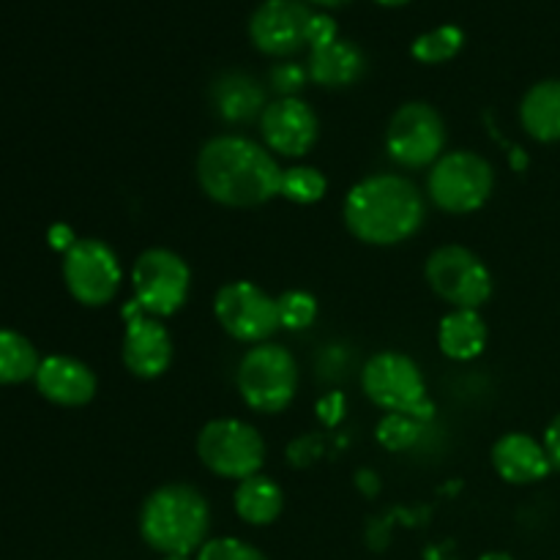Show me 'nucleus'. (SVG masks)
Wrapping results in <instances>:
<instances>
[{"label": "nucleus", "instance_id": "nucleus-1", "mask_svg": "<svg viewBox=\"0 0 560 560\" xmlns=\"http://www.w3.org/2000/svg\"><path fill=\"white\" fill-rule=\"evenodd\" d=\"M282 175L277 159L246 137H213L197 156L202 191L228 208H255L273 200L282 189Z\"/></svg>", "mask_w": 560, "mask_h": 560}, {"label": "nucleus", "instance_id": "nucleus-2", "mask_svg": "<svg viewBox=\"0 0 560 560\" xmlns=\"http://www.w3.org/2000/svg\"><path fill=\"white\" fill-rule=\"evenodd\" d=\"M424 200L402 175H372L355 184L345 200V224L364 244L392 246L410 238L424 222Z\"/></svg>", "mask_w": 560, "mask_h": 560}, {"label": "nucleus", "instance_id": "nucleus-3", "mask_svg": "<svg viewBox=\"0 0 560 560\" xmlns=\"http://www.w3.org/2000/svg\"><path fill=\"white\" fill-rule=\"evenodd\" d=\"M211 509L200 490L189 485H164L145 498L140 534L145 545L167 558H186L206 545Z\"/></svg>", "mask_w": 560, "mask_h": 560}, {"label": "nucleus", "instance_id": "nucleus-4", "mask_svg": "<svg viewBox=\"0 0 560 560\" xmlns=\"http://www.w3.org/2000/svg\"><path fill=\"white\" fill-rule=\"evenodd\" d=\"M364 394L386 413H402L416 421H430L435 405L427 397L424 377L413 359L402 353H377L361 375Z\"/></svg>", "mask_w": 560, "mask_h": 560}, {"label": "nucleus", "instance_id": "nucleus-5", "mask_svg": "<svg viewBox=\"0 0 560 560\" xmlns=\"http://www.w3.org/2000/svg\"><path fill=\"white\" fill-rule=\"evenodd\" d=\"M299 388V364L279 345H257L241 359L238 392L257 413H282Z\"/></svg>", "mask_w": 560, "mask_h": 560}, {"label": "nucleus", "instance_id": "nucleus-6", "mask_svg": "<svg viewBox=\"0 0 560 560\" xmlns=\"http://www.w3.org/2000/svg\"><path fill=\"white\" fill-rule=\"evenodd\" d=\"M430 197L446 213H474L490 200L495 173L479 153L454 151L432 164Z\"/></svg>", "mask_w": 560, "mask_h": 560}, {"label": "nucleus", "instance_id": "nucleus-7", "mask_svg": "<svg viewBox=\"0 0 560 560\" xmlns=\"http://www.w3.org/2000/svg\"><path fill=\"white\" fill-rule=\"evenodd\" d=\"M197 454L202 465L224 479L257 476L266 459V443L260 432L238 419H217L202 427L197 438Z\"/></svg>", "mask_w": 560, "mask_h": 560}, {"label": "nucleus", "instance_id": "nucleus-8", "mask_svg": "<svg viewBox=\"0 0 560 560\" xmlns=\"http://www.w3.org/2000/svg\"><path fill=\"white\" fill-rule=\"evenodd\" d=\"M189 284V266L170 249H145L131 268L135 304L151 317L175 315L186 304Z\"/></svg>", "mask_w": 560, "mask_h": 560}, {"label": "nucleus", "instance_id": "nucleus-9", "mask_svg": "<svg viewBox=\"0 0 560 560\" xmlns=\"http://www.w3.org/2000/svg\"><path fill=\"white\" fill-rule=\"evenodd\" d=\"M427 282L454 310H479L492 295V273L465 246H441L427 260Z\"/></svg>", "mask_w": 560, "mask_h": 560}, {"label": "nucleus", "instance_id": "nucleus-10", "mask_svg": "<svg viewBox=\"0 0 560 560\" xmlns=\"http://www.w3.org/2000/svg\"><path fill=\"white\" fill-rule=\"evenodd\" d=\"M446 145L441 113L427 102H408L394 113L386 131L388 156L408 170L430 167Z\"/></svg>", "mask_w": 560, "mask_h": 560}, {"label": "nucleus", "instance_id": "nucleus-11", "mask_svg": "<svg viewBox=\"0 0 560 560\" xmlns=\"http://www.w3.org/2000/svg\"><path fill=\"white\" fill-rule=\"evenodd\" d=\"M63 282L80 304H107L120 288L118 257L104 241L80 238L63 257Z\"/></svg>", "mask_w": 560, "mask_h": 560}, {"label": "nucleus", "instance_id": "nucleus-12", "mask_svg": "<svg viewBox=\"0 0 560 560\" xmlns=\"http://www.w3.org/2000/svg\"><path fill=\"white\" fill-rule=\"evenodd\" d=\"M217 320L222 323L230 337L241 342H257L271 337L282 323H279L277 299L262 293L252 282H230L224 284L213 301Z\"/></svg>", "mask_w": 560, "mask_h": 560}, {"label": "nucleus", "instance_id": "nucleus-13", "mask_svg": "<svg viewBox=\"0 0 560 560\" xmlns=\"http://www.w3.org/2000/svg\"><path fill=\"white\" fill-rule=\"evenodd\" d=\"M315 11L304 0H262L249 20V36L268 55L299 52L306 47V27Z\"/></svg>", "mask_w": 560, "mask_h": 560}, {"label": "nucleus", "instance_id": "nucleus-14", "mask_svg": "<svg viewBox=\"0 0 560 560\" xmlns=\"http://www.w3.org/2000/svg\"><path fill=\"white\" fill-rule=\"evenodd\" d=\"M260 131L271 151L282 156H304L317 142L320 124L310 104L295 96H282L262 109Z\"/></svg>", "mask_w": 560, "mask_h": 560}, {"label": "nucleus", "instance_id": "nucleus-15", "mask_svg": "<svg viewBox=\"0 0 560 560\" xmlns=\"http://www.w3.org/2000/svg\"><path fill=\"white\" fill-rule=\"evenodd\" d=\"M124 364L131 375L153 377L164 375L173 364V339L170 331L151 315H131L126 323Z\"/></svg>", "mask_w": 560, "mask_h": 560}, {"label": "nucleus", "instance_id": "nucleus-16", "mask_svg": "<svg viewBox=\"0 0 560 560\" xmlns=\"http://www.w3.org/2000/svg\"><path fill=\"white\" fill-rule=\"evenodd\" d=\"M36 386L49 402L60 408H80L91 402L96 394V375L91 366L71 355H49L38 364Z\"/></svg>", "mask_w": 560, "mask_h": 560}, {"label": "nucleus", "instance_id": "nucleus-17", "mask_svg": "<svg viewBox=\"0 0 560 560\" xmlns=\"http://www.w3.org/2000/svg\"><path fill=\"white\" fill-rule=\"evenodd\" d=\"M492 465L509 485H534L550 474V457L545 446L525 432H509L492 446Z\"/></svg>", "mask_w": 560, "mask_h": 560}, {"label": "nucleus", "instance_id": "nucleus-18", "mask_svg": "<svg viewBox=\"0 0 560 560\" xmlns=\"http://www.w3.org/2000/svg\"><path fill=\"white\" fill-rule=\"evenodd\" d=\"M364 69L366 58L361 52V47L353 42H345V38H337V42L326 44V47L312 49L310 60H306V74H310V80L326 88L353 85L364 74Z\"/></svg>", "mask_w": 560, "mask_h": 560}, {"label": "nucleus", "instance_id": "nucleus-19", "mask_svg": "<svg viewBox=\"0 0 560 560\" xmlns=\"http://www.w3.org/2000/svg\"><path fill=\"white\" fill-rule=\"evenodd\" d=\"M266 93L255 77L244 71H230L213 82V107L230 124H246V120L262 115Z\"/></svg>", "mask_w": 560, "mask_h": 560}, {"label": "nucleus", "instance_id": "nucleus-20", "mask_svg": "<svg viewBox=\"0 0 560 560\" xmlns=\"http://www.w3.org/2000/svg\"><path fill=\"white\" fill-rule=\"evenodd\" d=\"M525 131L539 142L560 140V80L536 82L520 104Z\"/></svg>", "mask_w": 560, "mask_h": 560}, {"label": "nucleus", "instance_id": "nucleus-21", "mask_svg": "<svg viewBox=\"0 0 560 560\" xmlns=\"http://www.w3.org/2000/svg\"><path fill=\"white\" fill-rule=\"evenodd\" d=\"M438 345L454 361H470L485 350L487 326L476 310L448 312L438 328Z\"/></svg>", "mask_w": 560, "mask_h": 560}, {"label": "nucleus", "instance_id": "nucleus-22", "mask_svg": "<svg viewBox=\"0 0 560 560\" xmlns=\"http://www.w3.org/2000/svg\"><path fill=\"white\" fill-rule=\"evenodd\" d=\"M284 495L277 481L266 476H249L235 490V512L249 525H271L282 514Z\"/></svg>", "mask_w": 560, "mask_h": 560}, {"label": "nucleus", "instance_id": "nucleus-23", "mask_svg": "<svg viewBox=\"0 0 560 560\" xmlns=\"http://www.w3.org/2000/svg\"><path fill=\"white\" fill-rule=\"evenodd\" d=\"M38 353L31 339L22 334L0 328V386H14L36 377Z\"/></svg>", "mask_w": 560, "mask_h": 560}, {"label": "nucleus", "instance_id": "nucleus-24", "mask_svg": "<svg viewBox=\"0 0 560 560\" xmlns=\"http://www.w3.org/2000/svg\"><path fill=\"white\" fill-rule=\"evenodd\" d=\"M463 44H465L463 27L441 25L421 33V36L413 42V47H410V52H413V58L421 60V63H443V60L454 58V55L463 49Z\"/></svg>", "mask_w": 560, "mask_h": 560}, {"label": "nucleus", "instance_id": "nucleus-25", "mask_svg": "<svg viewBox=\"0 0 560 560\" xmlns=\"http://www.w3.org/2000/svg\"><path fill=\"white\" fill-rule=\"evenodd\" d=\"M326 186V175L320 170L293 167L282 175V189H279V195L288 197L290 202H299V206H312V202L323 200Z\"/></svg>", "mask_w": 560, "mask_h": 560}, {"label": "nucleus", "instance_id": "nucleus-26", "mask_svg": "<svg viewBox=\"0 0 560 560\" xmlns=\"http://www.w3.org/2000/svg\"><path fill=\"white\" fill-rule=\"evenodd\" d=\"M279 306V323L288 331H301V328H310L317 317V301L315 295L304 293V290H288L282 293V299H277Z\"/></svg>", "mask_w": 560, "mask_h": 560}, {"label": "nucleus", "instance_id": "nucleus-27", "mask_svg": "<svg viewBox=\"0 0 560 560\" xmlns=\"http://www.w3.org/2000/svg\"><path fill=\"white\" fill-rule=\"evenodd\" d=\"M419 432L421 421L402 413H386L381 424H377V441L388 452H405V448H410L419 441Z\"/></svg>", "mask_w": 560, "mask_h": 560}, {"label": "nucleus", "instance_id": "nucleus-28", "mask_svg": "<svg viewBox=\"0 0 560 560\" xmlns=\"http://www.w3.org/2000/svg\"><path fill=\"white\" fill-rule=\"evenodd\" d=\"M197 560H268L257 547L246 545V541L233 539V536H222V539H211L200 547Z\"/></svg>", "mask_w": 560, "mask_h": 560}, {"label": "nucleus", "instance_id": "nucleus-29", "mask_svg": "<svg viewBox=\"0 0 560 560\" xmlns=\"http://www.w3.org/2000/svg\"><path fill=\"white\" fill-rule=\"evenodd\" d=\"M306 69L299 63H279L271 69V85L277 88L282 96H293L295 91H301L306 82Z\"/></svg>", "mask_w": 560, "mask_h": 560}, {"label": "nucleus", "instance_id": "nucleus-30", "mask_svg": "<svg viewBox=\"0 0 560 560\" xmlns=\"http://www.w3.org/2000/svg\"><path fill=\"white\" fill-rule=\"evenodd\" d=\"M337 42V22L328 14H312L310 27H306V47L317 49Z\"/></svg>", "mask_w": 560, "mask_h": 560}, {"label": "nucleus", "instance_id": "nucleus-31", "mask_svg": "<svg viewBox=\"0 0 560 560\" xmlns=\"http://www.w3.org/2000/svg\"><path fill=\"white\" fill-rule=\"evenodd\" d=\"M545 452H547V457H550L552 468L560 470V413L550 421V427H547Z\"/></svg>", "mask_w": 560, "mask_h": 560}, {"label": "nucleus", "instance_id": "nucleus-32", "mask_svg": "<svg viewBox=\"0 0 560 560\" xmlns=\"http://www.w3.org/2000/svg\"><path fill=\"white\" fill-rule=\"evenodd\" d=\"M320 419L326 421V424H337V421L342 419V397H339V394H334L326 402H320Z\"/></svg>", "mask_w": 560, "mask_h": 560}, {"label": "nucleus", "instance_id": "nucleus-33", "mask_svg": "<svg viewBox=\"0 0 560 560\" xmlns=\"http://www.w3.org/2000/svg\"><path fill=\"white\" fill-rule=\"evenodd\" d=\"M49 241H52L55 249H66V252H69L71 246L77 244L74 235H71V230L63 228V224H58V228H52V233H49Z\"/></svg>", "mask_w": 560, "mask_h": 560}, {"label": "nucleus", "instance_id": "nucleus-34", "mask_svg": "<svg viewBox=\"0 0 560 560\" xmlns=\"http://www.w3.org/2000/svg\"><path fill=\"white\" fill-rule=\"evenodd\" d=\"M479 560H514L509 552H487V556H481Z\"/></svg>", "mask_w": 560, "mask_h": 560}, {"label": "nucleus", "instance_id": "nucleus-35", "mask_svg": "<svg viewBox=\"0 0 560 560\" xmlns=\"http://www.w3.org/2000/svg\"><path fill=\"white\" fill-rule=\"evenodd\" d=\"M312 3H320V5H342L348 0H312Z\"/></svg>", "mask_w": 560, "mask_h": 560}, {"label": "nucleus", "instance_id": "nucleus-36", "mask_svg": "<svg viewBox=\"0 0 560 560\" xmlns=\"http://www.w3.org/2000/svg\"><path fill=\"white\" fill-rule=\"evenodd\" d=\"M377 3H383V5H402V3H408V0H377Z\"/></svg>", "mask_w": 560, "mask_h": 560}, {"label": "nucleus", "instance_id": "nucleus-37", "mask_svg": "<svg viewBox=\"0 0 560 560\" xmlns=\"http://www.w3.org/2000/svg\"><path fill=\"white\" fill-rule=\"evenodd\" d=\"M164 560H189V558H164Z\"/></svg>", "mask_w": 560, "mask_h": 560}]
</instances>
